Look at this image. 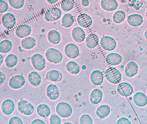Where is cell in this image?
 Masks as SVG:
<instances>
[{"mask_svg":"<svg viewBox=\"0 0 147 124\" xmlns=\"http://www.w3.org/2000/svg\"><path fill=\"white\" fill-rule=\"evenodd\" d=\"M50 123L51 124H61V119L57 115H53L50 118Z\"/></svg>","mask_w":147,"mask_h":124,"instance_id":"ab89813d","label":"cell"},{"mask_svg":"<svg viewBox=\"0 0 147 124\" xmlns=\"http://www.w3.org/2000/svg\"><path fill=\"white\" fill-rule=\"evenodd\" d=\"M1 109L4 115H10L14 110V103L11 100H6L2 104Z\"/></svg>","mask_w":147,"mask_h":124,"instance_id":"9a60e30c","label":"cell"},{"mask_svg":"<svg viewBox=\"0 0 147 124\" xmlns=\"http://www.w3.org/2000/svg\"><path fill=\"white\" fill-rule=\"evenodd\" d=\"M146 18L147 19V11L146 12Z\"/></svg>","mask_w":147,"mask_h":124,"instance_id":"f907efd6","label":"cell"},{"mask_svg":"<svg viewBox=\"0 0 147 124\" xmlns=\"http://www.w3.org/2000/svg\"><path fill=\"white\" fill-rule=\"evenodd\" d=\"M31 123L32 124H45V123L40 119H37L33 120Z\"/></svg>","mask_w":147,"mask_h":124,"instance_id":"ee69618b","label":"cell"},{"mask_svg":"<svg viewBox=\"0 0 147 124\" xmlns=\"http://www.w3.org/2000/svg\"><path fill=\"white\" fill-rule=\"evenodd\" d=\"M46 79L53 82H59L63 79V75L60 71L57 70H51L48 71L46 75Z\"/></svg>","mask_w":147,"mask_h":124,"instance_id":"7402d4cb","label":"cell"},{"mask_svg":"<svg viewBox=\"0 0 147 124\" xmlns=\"http://www.w3.org/2000/svg\"><path fill=\"white\" fill-rule=\"evenodd\" d=\"M37 112L40 117L46 119L50 116L51 110L48 106L45 104H42L39 105L37 107Z\"/></svg>","mask_w":147,"mask_h":124,"instance_id":"f546056e","label":"cell"},{"mask_svg":"<svg viewBox=\"0 0 147 124\" xmlns=\"http://www.w3.org/2000/svg\"><path fill=\"white\" fill-rule=\"evenodd\" d=\"M17 108L20 113L26 116L32 115L34 111L33 106L25 100H21L18 102Z\"/></svg>","mask_w":147,"mask_h":124,"instance_id":"277c9868","label":"cell"},{"mask_svg":"<svg viewBox=\"0 0 147 124\" xmlns=\"http://www.w3.org/2000/svg\"><path fill=\"white\" fill-rule=\"evenodd\" d=\"M65 54L68 58L70 59L76 58L79 54L78 47L73 43H70L65 47Z\"/></svg>","mask_w":147,"mask_h":124,"instance_id":"8fae6325","label":"cell"},{"mask_svg":"<svg viewBox=\"0 0 147 124\" xmlns=\"http://www.w3.org/2000/svg\"><path fill=\"white\" fill-rule=\"evenodd\" d=\"M117 92L123 97L130 96L134 91L133 87L130 84L127 82L120 83L117 87Z\"/></svg>","mask_w":147,"mask_h":124,"instance_id":"30bf717a","label":"cell"},{"mask_svg":"<svg viewBox=\"0 0 147 124\" xmlns=\"http://www.w3.org/2000/svg\"><path fill=\"white\" fill-rule=\"evenodd\" d=\"M81 4L84 7H87L89 5V0H82Z\"/></svg>","mask_w":147,"mask_h":124,"instance_id":"f6af8a7d","label":"cell"},{"mask_svg":"<svg viewBox=\"0 0 147 124\" xmlns=\"http://www.w3.org/2000/svg\"><path fill=\"white\" fill-rule=\"evenodd\" d=\"M100 5L105 10L112 11L117 8L118 3L116 0H102Z\"/></svg>","mask_w":147,"mask_h":124,"instance_id":"ac0fdd59","label":"cell"},{"mask_svg":"<svg viewBox=\"0 0 147 124\" xmlns=\"http://www.w3.org/2000/svg\"><path fill=\"white\" fill-rule=\"evenodd\" d=\"M144 35H145V38L147 39V29L146 30V32H145V34H144Z\"/></svg>","mask_w":147,"mask_h":124,"instance_id":"c3c4849f","label":"cell"},{"mask_svg":"<svg viewBox=\"0 0 147 124\" xmlns=\"http://www.w3.org/2000/svg\"><path fill=\"white\" fill-rule=\"evenodd\" d=\"M67 71L72 75H77L80 73V67L77 62L74 61L68 62L65 66Z\"/></svg>","mask_w":147,"mask_h":124,"instance_id":"1f68e13d","label":"cell"},{"mask_svg":"<svg viewBox=\"0 0 147 124\" xmlns=\"http://www.w3.org/2000/svg\"><path fill=\"white\" fill-rule=\"evenodd\" d=\"M32 28L29 25L23 24L18 26L16 30V35L18 38H25L30 35Z\"/></svg>","mask_w":147,"mask_h":124,"instance_id":"7c38bea8","label":"cell"},{"mask_svg":"<svg viewBox=\"0 0 147 124\" xmlns=\"http://www.w3.org/2000/svg\"><path fill=\"white\" fill-rule=\"evenodd\" d=\"M74 6V0H63L61 3V7L64 11H69L73 9Z\"/></svg>","mask_w":147,"mask_h":124,"instance_id":"d590c367","label":"cell"},{"mask_svg":"<svg viewBox=\"0 0 147 124\" xmlns=\"http://www.w3.org/2000/svg\"><path fill=\"white\" fill-rule=\"evenodd\" d=\"M64 124H71V123H65Z\"/></svg>","mask_w":147,"mask_h":124,"instance_id":"681fc988","label":"cell"},{"mask_svg":"<svg viewBox=\"0 0 147 124\" xmlns=\"http://www.w3.org/2000/svg\"><path fill=\"white\" fill-rule=\"evenodd\" d=\"M103 94L102 91L98 89L93 90L90 95V101L94 105L99 104L102 99Z\"/></svg>","mask_w":147,"mask_h":124,"instance_id":"d4e9b609","label":"cell"},{"mask_svg":"<svg viewBox=\"0 0 147 124\" xmlns=\"http://www.w3.org/2000/svg\"><path fill=\"white\" fill-rule=\"evenodd\" d=\"M12 44L11 41L4 40L0 42V52L6 54L11 51Z\"/></svg>","mask_w":147,"mask_h":124,"instance_id":"e575fe53","label":"cell"},{"mask_svg":"<svg viewBox=\"0 0 147 124\" xmlns=\"http://www.w3.org/2000/svg\"><path fill=\"white\" fill-rule=\"evenodd\" d=\"M8 5L5 1L0 0V13H4L8 9Z\"/></svg>","mask_w":147,"mask_h":124,"instance_id":"f35d334b","label":"cell"},{"mask_svg":"<svg viewBox=\"0 0 147 124\" xmlns=\"http://www.w3.org/2000/svg\"><path fill=\"white\" fill-rule=\"evenodd\" d=\"M47 2L50 4H52L56 3L59 0H47Z\"/></svg>","mask_w":147,"mask_h":124,"instance_id":"bcb514c9","label":"cell"},{"mask_svg":"<svg viewBox=\"0 0 147 124\" xmlns=\"http://www.w3.org/2000/svg\"><path fill=\"white\" fill-rule=\"evenodd\" d=\"M45 55L48 61L54 64L60 63L63 58L62 53L55 48H51L47 49Z\"/></svg>","mask_w":147,"mask_h":124,"instance_id":"7a4b0ae2","label":"cell"},{"mask_svg":"<svg viewBox=\"0 0 147 124\" xmlns=\"http://www.w3.org/2000/svg\"><path fill=\"white\" fill-rule=\"evenodd\" d=\"M111 112V109L109 106L102 105L99 106L96 111V114L98 118L102 119L107 117Z\"/></svg>","mask_w":147,"mask_h":124,"instance_id":"4316f807","label":"cell"},{"mask_svg":"<svg viewBox=\"0 0 147 124\" xmlns=\"http://www.w3.org/2000/svg\"><path fill=\"white\" fill-rule=\"evenodd\" d=\"M80 124H92L93 122L92 119L89 115L84 114L80 117Z\"/></svg>","mask_w":147,"mask_h":124,"instance_id":"74e56055","label":"cell"},{"mask_svg":"<svg viewBox=\"0 0 147 124\" xmlns=\"http://www.w3.org/2000/svg\"><path fill=\"white\" fill-rule=\"evenodd\" d=\"M117 124H131V122L129 119L125 117H122L119 119L117 122Z\"/></svg>","mask_w":147,"mask_h":124,"instance_id":"b9f144b4","label":"cell"},{"mask_svg":"<svg viewBox=\"0 0 147 124\" xmlns=\"http://www.w3.org/2000/svg\"><path fill=\"white\" fill-rule=\"evenodd\" d=\"M98 43L99 38L96 34H90L86 40V46L90 49L95 48L98 45Z\"/></svg>","mask_w":147,"mask_h":124,"instance_id":"cb8c5ba5","label":"cell"},{"mask_svg":"<svg viewBox=\"0 0 147 124\" xmlns=\"http://www.w3.org/2000/svg\"><path fill=\"white\" fill-rule=\"evenodd\" d=\"M62 10L59 8H52L47 11L45 14V18L48 22L55 21L60 19L62 16Z\"/></svg>","mask_w":147,"mask_h":124,"instance_id":"8992f818","label":"cell"},{"mask_svg":"<svg viewBox=\"0 0 147 124\" xmlns=\"http://www.w3.org/2000/svg\"><path fill=\"white\" fill-rule=\"evenodd\" d=\"M33 66L38 71H42L46 66V61L43 56L40 54H35L31 58Z\"/></svg>","mask_w":147,"mask_h":124,"instance_id":"52a82bcc","label":"cell"},{"mask_svg":"<svg viewBox=\"0 0 147 124\" xmlns=\"http://www.w3.org/2000/svg\"><path fill=\"white\" fill-rule=\"evenodd\" d=\"M36 40L32 37H26L24 38L21 42L22 47L26 50L32 49L36 45Z\"/></svg>","mask_w":147,"mask_h":124,"instance_id":"f1b7e54d","label":"cell"},{"mask_svg":"<svg viewBox=\"0 0 147 124\" xmlns=\"http://www.w3.org/2000/svg\"><path fill=\"white\" fill-rule=\"evenodd\" d=\"M2 22L5 28L8 29H12L16 24L15 16L11 13H7L3 16L2 18Z\"/></svg>","mask_w":147,"mask_h":124,"instance_id":"9c48e42d","label":"cell"},{"mask_svg":"<svg viewBox=\"0 0 147 124\" xmlns=\"http://www.w3.org/2000/svg\"><path fill=\"white\" fill-rule=\"evenodd\" d=\"M1 26H0V32H1Z\"/></svg>","mask_w":147,"mask_h":124,"instance_id":"816d5d0a","label":"cell"},{"mask_svg":"<svg viewBox=\"0 0 147 124\" xmlns=\"http://www.w3.org/2000/svg\"><path fill=\"white\" fill-rule=\"evenodd\" d=\"M74 22V18L70 14H65L62 20V26L64 27L69 28L73 25Z\"/></svg>","mask_w":147,"mask_h":124,"instance_id":"4dcf8cb0","label":"cell"},{"mask_svg":"<svg viewBox=\"0 0 147 124\" xmlns=\"http://www.w3.org/2000/svg\"><path fill=\"white\" fill-rule=\"evenodd\" d=\"M90 78L92 84L96 86L101 85L104 80L103 75L99 70L93 71L91 74Z\"/></svg>","mask_w":147,"mask_h":124,"instance_id":"ffe728a7","label":"cell"},{"mask_svg":"<svg viewBox=\"0 0 147 124\" xmlns=\"http://www.w3.org/2000/svg\"><path fill=\"white\" fill-rule=\"evenodd\" d=\"M47 97L52 100H55L58 98L59 91L56 85L51 84L47 86L46 90Z\"/></svg>","mask_w":147,"mask_h":124,"instance_id":"d6986e66","label":"cell"},{"mask_svg":"<svg viewBox=\"0 0 147 124\" xmlns=\"http://www.w3.org/2000/svg\"><path fill=\"white\" fill-rule=\"evenodd\" d=\"M106 79L113 84H117L121 82L122 75L120 71L115 67H110L105 72Z\"/></svg>","mask_w":147,"mask_h":124,"instance_id":"6da1fadb","label":"cell"},{"mask_svg":"<svg viewBox=\"0 0 147 124\" xmlns=\"http://www.w3.org/2000/svg\"><path fill=\"white\" fill-rule=\"evenodd\" d=\"M72 38L76 42L78 43L82 42L86 38V34L83 28L79 27L74 28L71 32Z\"/></svg>","mask_w":147,"mask_h":124,"instance_id":"5bb4252c","label":"cell"},{"mask_svg":"<svg viewBox=\"0 0 147 124\" xmlns=\"http://www.w3.org/2000/svg\"><path fill=\"white\" fill-rule=\"evenodd\" d=\"M77 22L80 26L87 28L90 26L92 23L91 17L86 14H82L78 16Z\"/></svg>","mask_w":147,"mask_h":124,"instance_id":"4fadbf2b","label":"cell"},{"mask_svg":"<svg viewBox=\"0 0 147 124\" xmlns=\"http://www.w3.org/2000/svg\"><path fill=\"white\" fill-rule=\"evenodd\" d=\"M56 110L58 115L64 118L69 117L72 113L71 106L65 102H61L58 104Z\"/></svg>","mask_w":147,"mask_h":124,"instance_id":"3957f363","label":"cell"},{"mask_svg":"<svg viewBox=\"0 0 147 124\" xmlns=\"http://www.w3.org/2000/svg\"><path fill=\"white\" fill-rule=\"evenodd\" d=\"M3 61V57L2 55L0 54V66L2 64Z\"/></svg>","mask_w":147,"mask_h":124,"instance_id":"7dc6e473","label":"cell"},{"mask_svg":"<svg viewBox=\"0 0 147 124\" xmlns=\"http://www.w3.org/2000/svg\"><path fill=\"white\" fill-rule=\"evenodd\" d=\"M138 70L139 68L136 62L133 61L129 62L125 68V75L129 78H133L137 74Z\"/></svg>","mask_w":147,"mask_h":124,"instance_id":"2e32d148","label":"cell"},{"mask_svg":"<svg viewBox=\"0 0 147 124\" xmlns=\"http://www.w3.org/2000/svg\"><path fill=\"white\" fill-rule=\"evenodd\" d=\"M18 62V58L14 54H10L6 57L5 60L6 66L8 68H13L17 64Z\"/></svg>","mask_w":147,"mask_h":124,"instance_id":"836d02e7","label":"cell"},{"mask_svg":"<svg viewBox=\"0 0 147 124\" xmlns=\"http://www.w3.org/2000/svg\"><path fill=\"white\" fill-rule=\"evenodd\" d=\"M134 103L139 107H144L147 104V97L144 94L137 92L134 95Z\"/></svg>","mask_w":147,"mask_h":124,"instance_id":"44dd1931","label":"cell"},{"mask_svg":"<svg viewBox=\"0 0 147 124\" xmlns=\"http://www.w3.org/2000/svg\"><path fill=\"white\" fill-rule=\"evenodd\" d=\"M126 18V13L123 10H118L113 16V20L114 22L120 24L124 21Z\"/></svg>","mask_w":147,"mask_h":124,"instance_id":"d6a6232c","label":"cell"},{"mask_svg":"<svg viewBox=\"0 0 147 124\" xmlns=\"http://www.w3.org/2000/svg\"><path fill=\"white\" fill-rule=\"evenodd\" d=\"M6 79L5 74L2 72H0V86L3 85Z\"/></svg>","mask_w":147,"mask_h":124,"instance_id":"7bdbcfd3","label":"cell"},{"mask_svg":"<svg viewBox=\"0 0 147 124\" xmlns=\"http://www.w3.org/2000/svg\"><path fill=\"white\" fill-rule=\"evenodd\" d=\"M47 39L51 44L57 45L61 41V35L57 30H51L47 34Z\"/></svg>","mask_w":147,"mask_h":124,"instance_id":"484cf974","label":"cell"},{"mask_svg":"<svg viewBox=\"0 0 147 124\" xmlns=\"http://www.w3.org/2000/svg\"><path fill=\"white\" fill-rule=\"evenodd\" d=\"M106 62L111 66H117L122 62V58L121 55L117 53H111L107 55Z\"/></svg>","mask_w":147,"mask_h":124,"instance_id":"603a6c76","label":"cell"},{"mask_svg":"<svg viewBox=\"0 0 147 124\" xmlns=\"http://www.w3.org/2000/svg\"><path fill=\"white\" fill-rule=\"evenodd\" d=\"M100 44L103 49L109 51L115 50L117 46V42L115 39L108 36L102 37Z\"/></svg>","mask_w":147,"mask_h":124,"instance_id":"5b68a950","label":"cell"},{"mask_svg":"<svg viewBox=\"0 0 147 124\" xmlns=\"http://www.w3.org/2000/svg\"><path fill=\"white\" fill-rule=\"evenodd\" d=\"M10 124H22L23 122L21 119L18 117H14L10 119L9 121Z\"/></svg>","mask_w":147,"mask_h":124,"instance_id":"60d3db41","label":"cell"},{"mask_svg":"<svg viewBox=\"0 0 147 124\" xmlns=\"http://www.w3.org/2000/svg\"><path fill=\"white\" fill-rule=\"evenodd\" d=\"M28 80L30 84L34 87L39 85L41 82L40 75L36 72H32L28 74Z\"/></svg>","mask_w":147,"mask_h":124,"instance_id":"83f0119b","label":"cell"},{"mask_svg":"<svg viewBox=\"0 0 147 124\" xmlns=\"http://www.w3.org/2000/svg\"><path fill=\"white\" fill-rule=\"evenodd\" d=\"M26 83L24 76L21 75H16L12 77L9 81V85L11 88L18 89L22 87Z\"/></svg>","mask_w":147,"mask_h":124,"instance_id":"ba28073f","label":"cell"},{"mask_svg":"<svg viewBox=\"0 0 147 124\" xmlns=\"http://www.w3.org/2000/svg\"><path fill=\"white\" fill-rule=\"evenodd\" d=\"M8 1L10 6L15 9L22 8L25 4V0H8Z\"/></svg>","mask_w":147,"mask_h":124,"instance_id":"8d00e7d4","label":"cell"},{"mask_svg":"<svg viewBox=\"0 0 147 124\" xmlns=\"http://www.w3.org/2000/svg\"><path fill=\"white\" fill-rule=\"evenodd\" d=\"M127 21L128 24L132 26H140L143 23V18L139 14H132L128 17Z\"/></svg>","mask_w":147,"mask_h":124,"instance_id":"e0dca14e","label":"cell"}]
</instances>
